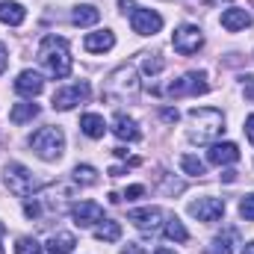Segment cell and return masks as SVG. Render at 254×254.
<instances>
[{
    "label": "cell",
    "mask_w": 254,
    "mask_h": 254,
    "mask_svg": "<svg viewBox=\"0 0 254 254\" xmlns=\"http://www.w3.org/2000/svg\"><path fill=\"white\" fill-rule=\"evenodd\" d=\"M234 243H237V231H225L222 237H216V240L207 246L204 254H231L234 252Z\"/></svg>",
    "instance_id": "603a6c76"
},
{
    "label": "cell",
    "mask_w": 254,
    "mask_h": 254,
    "mask_svg": "<svg viewBox=\"0 0 254 254\" xmlns=\"http://www.w3.org/2000/svg\"><path fill=\"white\" fill-rule=\"evenodd\" d=\"M130 27L139 36H154V33L163 30V15L154 12V9H133L130 12Z\"/></svg>",
    "instance_id": "ba28073f"
},
{
    "label": "cell",
    "mask_w": 254,
    "mask_h": 254,
    "mask_svg": "<svg viewBox=\"0 0 254 254\" xmlns=\"http://www.w3.org/2000/svg\"><path fill=\"white\" fill-rule=\"evenodd\" d=\"M172 45H175V51H178L181 57H192V54L201 51V45H204V33H201L198 27H192V24H184V27L175 30Z\"/></svg>",
    "instance_id": "52a82bcc"
},
{
    "label": "cell",
    "mask_w": 254,
    "mask_h": 254,
    "mask_svg": "<svg viewBox=\"0 0 254 254\" xmlns=\"http://www.w3.org/2000/svg\"><path fill=\"white\" fill-rule=\"evenodd\" d=\"M89 101V83H74V86H65V89H57L54 95V110H74L77 104Z\"/></svg>",
    "instance_id": "9c48e42d"
},
{
    "label": "cell",
    "mask_w": 254,
    "mask_h": 254,
    "mask_svg": "<svg viewBox=\"0 0 254 254\" xmlns=\"http://www.w3.org/2000/svg\"><path fill=\"white\" fill-rule=\"evenodd\" d=\"M71 21H74L77 27H92V24H98V21H101V12H98L95 6H89V3H83V6H77V9H74V15H71Z\"/></svg>",
    "instance_id": "ffe728a7"
},
{
    "label": "cell",
    "mask_w": 254,
    "mask_h": 254,
    "mask_svg": "<svg viewBox=\"0 0 254 254\" xmlns=\"http://www.w3.org/2000/svg\"><path fill=\"white\" fill-rule=\"evenodd\" d=\"M142 68H145V74H148V77H154V74H160V71L166 68V63H163L160 57H154V60H145Z\"/></svg>",
    "instance_id": "f546056e"
},
{
    "label": "cell",
    "mask_w": 254,
    "mask_h": 254,
    "mask_svg": "<svg viewBox=\"0 0 254 254\" xmlns=\"http://www.w3.org/2000/svg\"><path fill=\"white\" fill-rule=\"evenodd\" d=\"M74 181L92 187V184H98V172H95L92 166H77V169H74Z\"/></svg>",
    "instance_id": "4316f807"
},
{
    "label": "cell",
    "mask_w": 254,
    "mask_h": 254,
    "mask_svg": "<svg viewBox=\"0 0 254 254\" xmlns=\"http://www.w3.org/2000/svg\"><path fill=\"white\" fill-rule=\"evenodd\" d=\"M74 246H77L74 234H54V237L48 240V252L51 254H71Z\"/></svg>",
    "instance_id": "7402d4cb"
},
{
    "label": "cell",
    "mask_w": 254,
    "mask_h": 254,
    "mask_svg": "<svg viewBox=\"0 0 254 254\" xmlns=\"http://www.w3.org/2000/svg\"><path fill=\"white\" fill-rule=\"evenodd\" d=\"M15 254H42V246L33 237H21L18 246H15Z\"/></svg>",
    "instance_id": "83f0119b"
},
{
    "label": "cell",
    "mask_w": 254,
    "mask_h": 254,
    "mask_svg": "<svg viewBox=\"0 0 254 254\" xmlns=\"http://www.w3.org/2000/svg\"><path fill=\"white\" fill-rule=\"evenodd\" d=\"M71 216H74V222H77L80 228L98 225V222H104V207H101L98 201H80V204L71 207Z\"/></svg>",
    "instance_id": "8fae6325"
},
{
    "label": "cell",
    "mask_w": 254,
    "mask_h": 254,
    "mask_svg": "<svg viewBox=\"0 0 254 254\" xmlns=\"http://www.w3.org/2000/svg\"><path fill=\"white\" fill-rule=\"evenodd\" d=\"M122 254H148V252H145L142 246H136V243H127V249Z\"/></svg>",
    "instance_id": "e575fe53"
},
{
    "label": "cell",
    "mask_w": 254,
    "mask_h": 254,
    "mask_svg": "<svg viewBox=\"0 0 254 254\" xmlns=\"http://www.w3.org/2000/svg\"><path fill=\"white\" fill-rule=\"evenodd\" d=\"M24 213H27L30 219H39V216H42V207H39L36 201H27V204H24Z\"/></svg>",
    "instance_id": "4dcf8cb0"
},
{
    "label": "cell",
    "mask_w": 254,
    "mask_h": 254,
    "mask_svg": "<svg viewBox=\"0 0 254 254\" xmlns=\"http://www.w3.org/2000/svg\"><path fill=\"white\" fill-rule=\"evenodd\" d=\"M190 122H192V130H190L192 142H213L225 130V116L219 110H213V107L190 110Z\"/></svg>",
    "instance_id": "7a4b0ae2"
},
{
    "label": "cell",
    "mask_w": 254,
    "mask_h": 254,
    "mask_svg": "<svg viewBox=\"0 0 254 254\" xmlns=\"http://www.w3.org/2000/svg\"><path fill=\"white\" fill-rule=\"evenodd\" d=\"M210 92V83H207V74L204 71H190L184 74L181 80H175L169 86V95L172 98H184V95H207Z\"/></svg>",
    "instance_id": "8992f818"
},
{
    "label": "cell",
    "mask_w": 254,
    "mask_h": 254,
    "mask_svg": "<svg viewBox=\"0 0 254 254\" xmlns=\"http://www.w3.org/2000/svg\"><path fill=\"white\" fill-rule=\"evenodd\" d=\"M160 119H163V122H169V125H175L181 116H178V110H169V107H166V110L160 113Z\"/></svg>",
    "instance_id": "1f68e13d"
},
{
    "label": "cell",
    "mask_w": 254,
    "mask_h": 254,
    "mask_svg": "<svg viewBox=\"0 0 254 254\" xmlns=\"http://www.w3.org/2000/svg\"><path fill=\"white\" fill-rule=\"evenodd\" d=\"M222 27H225L228 33L246 30V27H252V15H249L246 9H225V12H222Z\"/></svg>",
    "instance_id": "2e32d148"
},
{
    "label": "cell",
    "mask_w": 254,
    "mask_h": 254,
    "mask_svg": "<svg viewBox=\"0 0 254 254\" xmlns=\"http://www.w3.org/2000/svg\"><path fill=\"white\" fill-rule=\"evenodd\" d=\"M113 133L119 136V139H125V142H136L142 133H139V127L133 119H127L125 113H116V119H113Z\"/></svg>",
    "instance_id": "e0dca14e"
},
{
    "label": "cell",
    "mask_w": 254,
    "mask_h": 254,
    "mask_svg": "<svg viewBox=\"0 0 254 254\" xmlns=\"http://www.w3.org/2000/svg\"><path fill=\"white\" fill-rule=\"evenodd\" d=\"M133 6H136V0H119V9L122 12H133Z\"/></svg>",
    "instance_id": "8d00e7d4"
},
{
    "label": "cell",
    "mask_w": 254,
    "mask_h": 254,
    "mask_svg": "<svg viewBox=\"0 0 254 254\" xmlns=\"http://www.w3.org/2000/svg\"><path fill=\"white\" fill-rule=\"evenodd\" d=\"M243 254H254V240H252V243H246V246H243Z\"/></svg>",
    "instance_id": "ab89813d"
},
{
    "label": "cell",
    "mask_w": 254,
    "mask_h": 254,
    "mask_svg": "<svg viewBox=\"0 0 254 254\" xmlns=\"http://www.w3.org/2000/svg\"><path fill=\"white\" fill-rule=\"evenodd\" d=\"M42 89H45V80H42L36 71H21V74H18V80H15V92H18V95L36 98Z\"/></svg>",
    "instance_id": "9a60e30c"
},
{
    "label": "cell",
    "mask_w": 254,
    "mask_h": 254,
    "mask_svg": "<svg viewBox=\"0 0 254 254\" xmlns=\"http://www.w3.org/2000/svg\"><path fill=\"white\" fill-rule=\"evenodd\" d=\"M80 130H83L89 139H101V136L107 133V125H104V119H101V116H95V113H86V116L80 119Z\"/></svg>",
    "instance_id": "d6986e66"
},
{
    "label": "cell",
    "mask_w": 254,
    "mask_h": 254,
    "mask_svg": "<svg viewBox=\"0 0 254 254\" xmlns=\"http://www.w3.org/2000/svg\"><path fill=\"white\" fill-rule=\"evenodd\" d=\"M246 98L254 101V77H246Z\"/></svg>",
    "instance_id": "d590c367"
},
{
    "label": "cell",
    "mask_w": 254,
    "mask_h": 254,
    "mask_svg": "<svg viewBox=\"0 0 254 254\" xmlns=\"http://www.w3.org/2000/svg\"><path fill=\"white\" fill-rule=\"evenodd\" d=\"M0 254H3V246H0Z\"/></svg>",
    "instance_id": "b9f144b4"
},
{
    "label": "cell",
    "mask_w": 254,
    "mask_h": 254,
    "mask_svg": "<svg viewBox=\"0 0 254 254\" xmlns=\"http://www.w3.org/2000/svg\"><path fill=\"white\" fill-rule=\"evenodd\" d=\"M139 92V77H136V68L133 65H122L116 68L110 77H107V86H104V95L116 104H125L130 98H136Z\"/></svg>",
    "instance_id": "3957f363"
},
{
    "label": "cell",
    "mask_w": 254,
    "mask_h": 254,
    "mask_svg": "<svg viewBox=\"0 0 254 254\" xmlns=\"http://www.w3.org/2000/svg\"><path fill=\"white\" fill-rule=\"evenodd\" d=\"M39 116V107L33 104V101H21V104H15L12 107V113H9V119L15 122V125H24V122H33Z\"/></svg>",
    "instance_id": "44dd1931"
},
{
    "label": "cell",
    "mask_w": 254,
    "mask_h": 254,
    "mask_svg": "<svg viewBox=\"0 0 254 254\" xmlns=\"http://www.w3.org/2000/svg\"><path fill=\"white\" fill-rule=\"evenodd\" d=\"M24 18H27V9L21 3H15V0H3L0 3V21L3 24L18 27V24H24Z\"/></svg>",
    "instance_id": "ac0fdd59"
},
{
    "label": "cell",
    "mask_w": 254,
    "mask_h": 254,
    "mask_svg": "<svg viewBox=\"0 0 254 254\" xmlns=\"http://www.w3.org/2000/svg\"><path fill=\"white\" fill-rule=\"evenodd\" d=\"M83 48H86L89 54H107V51H113V48H116V33H113V30L89 33V36L83 39Z\"/></svg>",
    "instance_id": "4fadbf2b"
},
{
    "label": "cell",
    "mask_w": 254,
    "mask_h": 254,
    "mask_svg": "<svg viewBox=\"0 0 254 254\" xmlns=\"http://www.w3.org/2000/svg\"><path fill=\"white\" fill-rule=\"evenodd\" d=\"M127 222H133L139 231H157L163 222V210L160 207H142V210H130Z\"/></svg>",
    "instance_id": "7c38bea8"
},
{
    "label": "cell",
    "mask_w": 254,
    "mask_h": 254,
    "mask_svg": "<svg viewBox=\"0 0 254 254\" xmlns=\"http://www.w3.org/2000/svg\"><path fill=\"white\" fill-rule=\"evenodd\" d=\"M222 178H225V181H228V184H234V181H237V172H225V175H222Z\"/></svg>",
    "instance_id": "f35d334b"
},
{
    "label": "cell",
    "mask_w": 254,
    "mask_h": 254,
    "mask_svg": "<svg viewBox=\"0 0 254 254\" xmlns=\"http://www.w3.org/2000/svg\"><path fill=\"white\" fill-rule=\"evenodd\" d=\"M190 213L198 222H219L225 216V201L222 198H198L190 204Z\"/></svg>",
    "instance_id": "30bf717a"
},
{
    "label": "cell",
    "mask_w": 254,
    "mask_h": 254,
    "mask_svg": "<svg viewBox=\"0 0 254 254\" xmlns=\"http://www.w3.org/2000/svg\"><path fill=\"white\" fill-rule=\"evenodd\" d=\"M6 63H9V57H6V48L0 45V74H3V68H6Z\"/></svg>",
    "instance_id": "74e56055"
},
{
    "label": "cell",
    "mask_w": 254,
    "mask_h": 254,
    "mask_svg": "<svg viewBox=\"0 0 254 254\" xmlns=\"http://www.w3.org/2000/svg\"><path fill=\"white\" fill-rule=\"evenodd\" d=\"M139 195H145V187H127L125 198H139Z\"/></svg>",
    "instance_id": "836d02e7"
},
{
    "label": "cell",
    "mask_w": 254,
    "mask_h": 254,
    "mask_svg": "<svg viewBox=\"0 0 254 254\" xmlns=\"http://www.w3.org/2000/svg\"><path fill=\"white\" fill-rule=\"evenodd\" d=\"M95 237H98L101 243H116V240L122 237V225H119V222H110V219H104V222L95 228Z\"/></svg>",
    "instance_id": "d4e9b609"
},
{
    "label": "cell",
    "mask_w": 254,
    "mask_h": 254,
    "mask_svg": "<svg viewBox=\"0 0 254 254\" xmlns=\"http://www.w3.org/2000/svg\"><path fill=\"white\" fill-rule=\"evenodd\" d=\"M240 216L249 219V222H254V195H246V198L240 201Z\"/></svg>",
    "instance_id": "f1b7e54d"
},
{
    "label": "cell",
    "mask_w": 254,
    "mask_h": 254,
    "mask_svg": "<svg viewBox=\"0 0 254 254\" xmlns=\"http://www.w3.org/2000/svg\"><path fill=\"white\" fill-rule=\"evenodd\" d=\"M39 63L48 68L51 77L63 80L71 74V54H68V42L60 36H45L39 45Z\"/></svg>",
    "instance_id": "6da1fadb"
},
{
    "label": "cell",
    "mask_w": 254,
    "mask_h": 254,
    "mask_svg": "<svg viewBox=\"0 0 254 254\" xmlns=\"http://www.w3.org/2000/svg\"><path fill=\"white\" fill-rule=\"evenodd\" d=\"M154 254H175V252H172V249H157Z\"/></svg>",
    "instance_id": "60d3db41"
},
{
    "label": "cell",
    "mask_w": 254,
    "mask_h": 254,
    "mask_svg": "<svg viewBox=\"0 0 254 254\" xmlns=\"http://www.w3.org/2000/svg\"><path fill=\"white\" fill-rule=\"evenodd\" d=\"M30 148L42 157V160H60L63 157V148H65V136L60 127H42L39 133L30 136Z\"/></svg>",
    "instance_id": "277c9868"
},
{
    "label": "cell",
    "mask_w": 254,
    "mask_h": 254,
    "mask_svg": "<svg viewBox=\"0 0 254 254\" xmlns=\"http://www.w3.org/2000/svg\"><path fill=\"white\" fill-rule=\"evenodd\" d=\"M163 234H166L169 240H175V243H187V240H190V231L184 228V222H181L178 216H169V219H166Z\"/></svg>",
    "instance_id": "cb8c5ba5"
},
{
    "label": "cell",
    "mask_w": 254,
    "mask_h": 254,
    "mask_svg": "<svg viewBox=\"0 0 254 254\" xmlns=\"http://www.w3.org/2000/svg\"><path fill=\"white\" fill-rule=\"evenodd\" d=\"M181 166H184V172L192 175V178H201V175L207 172V169H204V163H201L198 157H192V154H184V157H181Z\"/></svg>",
    "instance_id": "484cf974"
},
{
    "label": "cell",
    "mask_w": 254,
    "mask_h": 254,
    "mask_svg": "<svg viewBox=\"0 0 254 254\" xmlns=\"http://www.w3.org/2000/svg\"><path fill=\"white\" fill-rule=\"evenodd\" d=\"M207 160H210L213 166H228V163H237V160H240V148H237L234 142H216V145H210Z\"/></svg>",
    "instance_id": "5bb4252c"
},
{
    "label": "cell",
    "mask_w": 254,
    "mask_h": 254,
    "mask_svg": "<svg viewBox=\"0 0 254 254\" xmlns=\"http://www.w3.org/2000/svg\"><path fill=\"white\" fill-rule=\"evenodd\" d=\"M6 187L12 195H18V198H27V195H33L36 190V181H33V172L30 169H24L21 163H9L6 166Z\"/></svg>",
    "instance_id": "5b68a950"
},
{
    "label": "cell",
    "mask_w": 254,
    "mask_h": 254,
    "mask_svg": "<svg viewBox=\"0 0 254 254\" xmlns=\"http://www.w3.org/2000/svg\"><path fill=\"white\" fill-rule=\"evenodd\" d=\"M246 136H249V142L254 145V116H249V119H246Z\"/></svg>",
    "instance_id": "d6a6232c"
}]
</instances>
